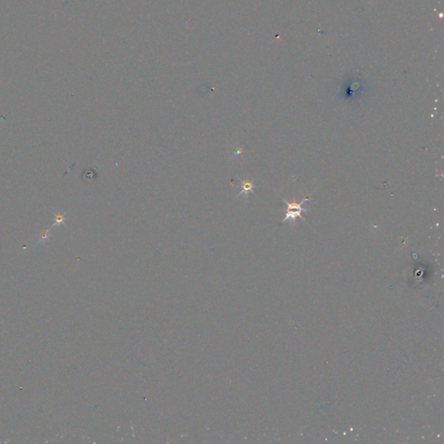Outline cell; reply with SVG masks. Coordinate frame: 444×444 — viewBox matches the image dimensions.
<instances>
[{"mask_svg": "<svg viewBox=\"0 0 444 444\" xmlns=\"http://www.w3.org/2000/svg\"><path fill=\"white\" fill-rule=\"evenodd\" d=\"M309 199L308 198H306V199H304L303 201L300 202V204L299 203H296V202H293V203H289V202H287V201H285V200H283V201L286 203V206H287V210H286V215L285 216V218L283 220L282 222L284 223L285 222H287V221H291V222H295L296 221V219L298 217H300V219H302L303 221H305V219L302 217V215L301 214L303 213V212H307L308 210V208H302V205L306 202V201H308Z\"/></svg>", "mask_w": 444, "mask_h": 444, "instance_id": "6da1fadb", "label": "cell"}, {"mask_svg": "<svg viewBox=\"0 0 444 444\" xmlns=\"http://www.w3.org/2000/svg\"><path fill=\"white\" fill-rule=\"evenodd\" d=\"M242 182V191L240 192V194H248L250 192H253V188L254 186L253 181H247V180H241Z\"/></svg>", "mask_w": 444, "mask_h": 444, "instance_id": "7a4b0ae2", "label": "cell"}]
</instances>
